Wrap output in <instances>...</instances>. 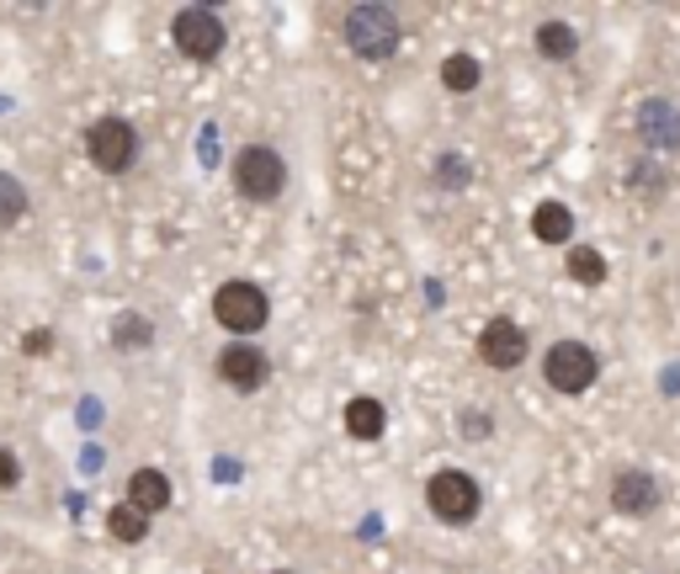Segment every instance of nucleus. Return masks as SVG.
<instances>
[{"label": "nucleus", "instance_id": "a211bd4d", "mask_svg": "<svg viewBox=\"0 0 680 574\" xmlns=\"http://www.w3.org/2000/svg\"><path fill=\"white\" fill-rule=\"evenodd\" d=\"M563 266H569V277H574V283H585V287L606 283V255H600V250H590V246H574Z\"/></svg>", "mask_w": 680, "mask_h": 574}, {"label": "nucleus", "instance_id": "423d86ee", "mask_svg": "<svg viewBox=\"0 0 680 574\" xmlns=\"http://www.w3.org/2000/svg\"><path fill=\"white\" fill-rule=\"evenodd\" d=\"M266 314H272V303L255 283H224L213 292V320L224 330H235V335H255L266 325Z\"/></svg>", "mask_w": 680, "mask_h": 574}, {"label": "nucleus", "instance_id": "ddd939ff", "mask_svg": "<svg viewBox=\"0 0 680 574\" xmlns=\"http://www.w3.org/2000/svg\"><path fill=\"white\" fill-rule=\"evenodd\" d=\"M639 133L654 144V150H676L680 144V112L676 107H665V101H648V107H643Z\"/></svg>", "mask_w": 680, "mask_h": 574}, {"label": "nucleus", "instance_id": "7ed1b4c3", "mask_svg": "<svg viewBox=\"0 0 680 574\" xmlns=\"http://www.w3.org/2000/svg\"><path fill=\"white\" fill-rule=\"evenodd\" d=\"M426 505H431V516L446 522V527H468V522L479 516L484 494L463 468H441V474H431V485H426Z\"/></svg>", "mask_w": 680, "mask_h": 574}, {"label": "nucleus", "instance_id": "6e6552de", "mask_svg": "<svg viewBox=\"0 0 680 574\" xmlns=\"http://www.w3.org/2000/svg\"><path fill=\"white\" fill-rule=\"evenodd\" d=\"M218 378H224L235 394H255V388H266V378H272V357H266L255 340H229V346L218 351Z\"/></svg>", "mask_w": 680, "mask_h": 574}, {"label": "nucleus", "instance_id": "4be33fe9", "mask_svg": "<svg viewBox=\"0 0 680 574\" xmlns=\"http://www.w3.org/2000/svg\"><path fill=\"white\" fill-rule=\"evenodd\" d=\"M22 351H27V357H48V351H53V335H48V330H27Z\"/></svg>", "mask_w": 680, "mask_h": 574}, {"label": "nucleus", "instance_id": "0eeeda50", "mask_svg": "<svg viewBox=\"0 0 680 574\" xmlns=\"http://www.w3.org/2000/svg\"><path fill=\"white\" fill-rule=\"evenodd\" d=\"M85 150H91L96 170L122 176L128 165L139 160V133H133L128 118H102V123H91V133H85Z\"/></svg>", "mask_w": 680, "mask_h": 574}, {"label": "nucleus", "instance_id": "412c9836", "mask_svg": "<svg viewBox=\"0 0 680 574\" xmlns=\"http://www.w3.org/2000/svg\"><path fill=\"white\" fill-rule=\"evenodd\" d=\"M16 485H22V463L11 447H0V490H16Z\"/></svg>", "mask_w": 680, "mask_h": 574}, {"label": "nucleus", "instance_id": "9b49d317", "mask_svg": "<svg viewBox=\"0 0 680 574\" xmlns=\"http://www.w3.org/2000/svg\"><path fill=\"white\" fill-rule=\"evenodd\" d=\"M128 505H139L144 516L170 511V479H165L160 468H139V474L128 479Z\"/></svg>", "mask_w": 680, "mask_h": 574}, {"label": "nucleus", "instance_id": "9d476101", "mask_svg": "<svg viewBox=\"0 0 680 574\" xmlns=\"http://www.w3.org/2000/svg\"><path fill=\"white\" fill-rule=\"evenodd\" d=\"M659 479L648 474V468H622L617 479H611V505L622 511V516H648V511H659Z\"/></svg>", "mask_w": 680, "mask_h": 574}, {"label": "nucleus", "instance_id": "2eb2a0df", "mask_svg": "<svg viewBox=\"0 0 680 574\" xmlns=\"http://www.w3.org/2000/svg\"><path fill=\"white\" fill-rule=\"evenodd\" d=\"M574 48H580V33H574L569 22H542V27H537V53H542V59L563 64V59H574Z\"/></svg>", "mask_w": 680, "mask_h": 574}, {"label": "nucleus", "instance_id": "f257e3e1", "mask_svg": "<svg viewBox=\"0 0 680 574\" xmlns=\"http://www.w3.org/2000/svg\"><path fill=\"white\" fill-rule=\"evenodd\" d=\"M229 170H235V192L250 203H277L282 187H287V160L266 144H244Z\"/></svg>", "mask_w": 680, "mask_h": 574}, {"label": "nucleus", "instance_id": "20e7f679", "mask_svg": "<svg viewBox=\"0 0 680 574\" xmlns=\"http://www.w3.org/2000/svg\"><path fill=\"white\" fill-rule=\"evenodd\" d=\"M346 43L357 59H389L399 48V16L389 5H351L346 11Z\"/></svg>", "mask_w": 680, "mask_h": 574}, {"label": "nucleus", "instance_id": "f8f14e48", "mask_svg": "<svg viewBox=\"0 0 680 574\" xmlns=\"http://www.w3.org/2000/svg\"><path fill=\"white\" fill-rule=\"evenodd\" d=\"M532 235L542 246H569L574 240V213L563 203H537L532 207Z\"/></svg>", "mask_w": 680, "mask_h": 574}, {"label": "nucleus", "instance_id": "b1692460", "mask_svg": "<svg viewBox=\"0 0 680 574\" xmlns=\"http://www.w3.org/2000/svg\"><path fill=\"white\" fill-rule=\"evenodd\" d=\"M277 574H287V570H277Z\"/></svg>", "mask_w": 680, "mask_h": 574}, {"label": "nucleus", "instance_id": "f03ea898", "mask_svg": "<svg viewBox=\"0 0 680 574\" xmlns=\"http://www.w3.org/2000/svg\"><path fill=\"white\" fill-rule=\"evenodd\" d=\"M170 38H176V48H181L192 64H213V59L224 53L229 33H224V16H218V11H207V5H181L176 22H170Z\"/></svg>", "mask_w": 680, "mask_h": 574}, {"label": "nucleus", "instance_id": "39448f33", "mask_svg": "<svg viewBox=\"0 0 680 574\" xmlns=\"http://www.w3.org/2000/svg\"><path fill=\"white\" fill-rule=\"evenodd\" d=\"M542 378H548V388H559V394H585L600 378V362L585 340H553L548 357H542Z\"/></svg>", "mask_w": 680, "mask_h": 574}, {"label": "nucleus", "instance_id": "dca6fc26", "mask_svg": "<svg viewBox=\"0 0 680 574\" xmlns=\"http://www.w3.org/2000/svg\"><path fill=\"white\" fill-rule=\"evenodd\" d=\"M479 81H484V70H479V59H474V53H446V59H441V85H446V91L468 96Z\"/></svg>", "mask_w": 680, "mask_h": 574}, {"label": "nucleus", "instance_id": "aec40b11", "mask_svg": "<svg viewBox=\"0 0 680 574\" xmlns=\"http://www.w3.org/2000/svg\"><path fill=\"white\" fill-rule=\"evenodd\" d=\"M22 213H27V187H22L16 176H5V170H0V229L22 224Z\"/></svg>", "mask_w": 680, "mask_h": 574}, {"label": "nucleus", "instance_id": "4468645a", "mask_svg": "<svg viewBox=\"0 0 680 574\" xmlns=\"http://www.w3.org/2000/svg\"><path fill=\"white\" fill-rule=\"evenodd\" d=\"M383 426H389V410H383L378 399H367V394H361V399L346 405V431H351L357 442H378V437H383Z\"/></svg>", "mask_w": 680, "mask_h": 574}, {"label": "nucleus", "instance_id": "6ab92c4d", "mask_svg": "<svg viewBox=\"0 0 680 574\" xmlns=\"http://www.w3.org/2000/svg\"><path fill=\"white\" fill-rule=\"evenodd\" d=\"M150 335H155V330H150L144 314H118V320H112V346H118V351H144Z\"/></svg>", "mask_w": 680, "mask_h": 574}, {"label": "nucleus", "instance_id": "5701e85b", "mask_svg": "<svg viewBox=\"0 0 680 574\" xmlns=\"http://www.w3.org/2000/svg\"><path fill=\"white\" fill-rule=\"evenodd\" d=\"M489 426H484V415H463V437H484Z\"/></svg>", "mask_w": 680, "mask_h": 574}, {"label": "nucleus", "instance_id": "1a4fd4ad", "mask_svg": "<svg viewBox=\"0 0 680 574\" xmlns=\"http://www.w3.org/2000/svg\"><path fill=\"white\" fill-rule=\"evenodd\" d=\"M479 357L500 372L521 368V362H526V330H521L516 320H489V325L479 330Z\"/></svg>", "mask_w": 680, "mask_h": 574}, {"label": "nucleus", "instance_id": "f3484780", "mask_svg": "<svg viewBox=\"0 0 680 574\" xmlns=\"http://www.w3.org/2000/svg\"><path fill=\"white\" fill-rule=\"evenodd\" d=\"M107 533L118 537V542H144V537H150V516H144L139 505H128V500H122V505L107 511Z\"/></svg>", "mask_w": 680, "mask_h": 574}]
</instances>
